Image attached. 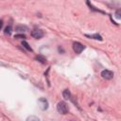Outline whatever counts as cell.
<instances>
[{
    "label": "cell",
    "mask_w": 121,
    "mask_h": 121,
    "mask_svg": "<svg viewBox=\"0 0 121 121\" xmlns=\"http://www.w3.org/2000/svg\"><path fill=\"white\" fill-rule=\"evenodd\" d=\"M35 60H38V61H40V62L43 63V64L46 63V58H44V57L42 56V55H38V56H36V57H35Z\"/></svg>",
    "instance_id": "obj_7"
},
{
    "label": "cell",
    "mask_w": 121,
    "mask_h": 121,
    "mask_svg": "<svg viewBox=\"0 0 121 121\" xmlns=\"http://www.w3.org/2000/svg\"><path fill=\"white\" fill-rule=\"evenodd\" d=\"M38 103H39V106H40L41 110H43V111H44L48 108V101H47V99H45L43 97H41L39 99Z\"/></svg>",
    "instance_id": "obj_4"
},
{
    "label": "cell",
    "mask_w": 121,
    "mask_h": 121,
    "mask_svg": "<svg viewBox=\"0 0 121 121\" xmlns=\"http://www.w3.org/2000/svg\"><path fill=\"white\" fill-rule=\"evenodd\" d=\"M70 121H74V120H70Z\"/></svg>",
    "instance_id": "obj_16"
},
{
    "label": "cell",
    "mask_w": 121,
    "mask_h": 121,
    "mask_svg": "<svg viewBox=\"0 0 121 121\" xmlns=\"http://www.w3.org/2000/svg\"><path fill=\"white\" fill-rule=\"evenodd\" d=\"M101 77L103 78H105V79H112L113 78V73L112 71H110V70L105 69V70H103L101 72Z\"/></svg>",
    "instance_id": "obj_3"
},
{
    "label": "cell",
    "mask_w": 121,
    "mask_h": 121,
    "mask_svg": "<svg viewBox=\"0 0 121 121\" xmlns=\"http://www.w3.org/2000/svg\"><path fill=\"white\" fill-rule=\"evenodd\" d=\"M2 26H3V21H2V20H0V30H1Z\"/></svg>",
    "instance_id": "obj_15"
},
{
    "label": "cell",
    "mask_w": 121,
    "mask_h": 121,
    "mask_svg": "<svg viewBox=\"0 0 121 121\" xmlns=\"http://www.w3.org/2000/svg\"><path fill=\"white\" fill-rule=\"evenodd\" d=\"M26 121H40V119L35 115H30L26 118Z\"/></svg>",
    "instance_id": "obj_12"
},
{
    "label": "cell",
    "mask_w": 121,
    "mask_h": 121,
    "mask_svg": "<svg viewBox=\"0 0 121 121\" xmlns=\"http://www.w3.org/2000/svg\"><path fill=\"white\" fill-rule=\"evenodd\" d=\"M14 38L15 39H25L26 36L24 34H16V35H14Z\"/></svg>",
    "instance_id": "obj_13"
},
{
    "label": "cell",
    "mask_w": 121,
    "mask_h": 121,
    "mask_svg": "<svg viewBox=\"0 0 121 121\" xmlns=\"http://www.w3.org/2000/svg\"><path fill=\"white\" fill-rule=\"evenodd\" d=\"M22 45H23L25 48H26L28 51H33V50H32V48L30 47V45H29V44H28V43H27L26 41H23V43H22Z\"/></svg>",
    "instance_id": "obj_11"
},
{
    "label": "cell",
    "mask_w": 121,
    "mask_h": 121,
    "mask_svg": "<svg viewBox=\"0 0 121 121\" xmlns=\"http://www.w3.org/2000/svg\"><path fill=\"white\" fill-rule=\"evenodd\" d=\"M62 95H63V97H64L65 99H70V97H71V93H70V91H69L68 89H65V90L62 92Z\"/></svg>",
    "instance_id": "obj_9"
},
{
    "label": "cell",
    "mask_w": 121,
    "mask_h": 121,
    "mask_svg": "<svg viewBox=\"0 0 121 121\" xmlns=\"http://www.w3.org/2000/svg\"><path fill=\"white\" fill-rule=\"evenodd\" d=\"M11 31H12V27H11V26L9 25V26H8L5 27L4 33H5L6 35H10V34H11Z\"/></svg>",
    "instance_id": "obj_10"
},
{
    "label": "cell",
    "mask_w": 121,
    "mask_h": 121,
    "mask_svg": "<svg viewBox=\"0 0 121 121\" xmlns=\"http://www.w3.org/2000/svg\"><path fill=\"white\" fill-rule=\"evenodd\" d=\"M57 111L61 114H66L68 112V106L64 101H60L57 104Z\"/></svg>",
    "instance_id": "obj_1"
},
{
    "label": "cell",
    "mask_w": 121,
    "mask_h": 121,
    "mask_svg": "<svg viewBox=\"0 0 121 121\" xmlns=\"http://www.w3.org/2000/svg\"><path fill=\"white\" fill-rule=\"evenodd\" d=\"M85 36H86V37H88V38L95 39V40H99V41H102V37H101L99 34H93V35H88V34H86Z\"/></svg>",
    "instance_id": "obj_8"
},
{
    "label": "cell",
    "mask_w": 121,
    "mask_h": 121,
    "mask_svg": "<svg viewBox=\"0 0 121 121\" xmlns=\"http://www.w3.org/2000/svg\"><path fill=\"white\" fill-rule=\"evenodd\" d=\"M73 49H74V51H75L77 54H79V53H81V52L85 49V46H84L82 43H78V42H75V43H73Z\"/></svg>",
    "instance_id": "obj_2"
},
{
    "label": "cell",
    "mask_w": 121,
    "mask_h": 121,
    "mask_svg": "<svg viewBox=\"0 0 121 121\" xmlns=\"http://www.w3.org/2000/svg\"><path fill=\"white\" fill-rule=\"evenodd\" d=\"M27 30H28V28H27V26H22V25H20V26H15V31L25 32V31H27Z\"/></svg>",
    "instance_id": "obj_6"
},
{
    "label": "cell",
    "mask_w": 121,
    "mask_h": 121,
    "mask_svg": "<svg viewBox=\"0 0 121 121\" xmlns=\"http://www.w3.org/2000/svg\"><path fill=\"white\" fill-rule=\"evenodd\" d=\"M120 13H121V10H120V9H117V10H116V12H115V16H116V18H117V19H120V18H121Z\"/></svg>",
    "instance_id": "obj_14"
},
{
    "label": "cell",
    "mask_w": 121,
    "mask_h": 121,
    "mask_svg": "<svg viewBox=\"0 0 121 121\" xmlns=\"http://www.w3.org/2000/svg\"><path fill=\"white\" fill-rule=\"evenodd\" d=\"M31 36L35 39H41L43 38V32L41 30V29H34L32 32H31Z\"/></svg>",
    "instance_id": "obj_5"
}]
</instances>
